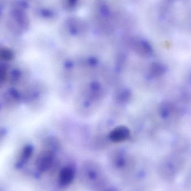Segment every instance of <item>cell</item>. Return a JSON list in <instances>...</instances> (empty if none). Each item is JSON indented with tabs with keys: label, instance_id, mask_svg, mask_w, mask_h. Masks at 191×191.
Listing matches in <instances>:
<instances>
[{
	"label": "cell",
	"instance_id": "2",
	"mask_svg": "<svg viewBox=\"0 0 191 191\" xmlns=\"http://www.w3.org/2000/svg\"><path fill=\"white\" fill-rule=\"evenodd\" d=\"M73 176V171L70 168L64 169L61 172L59 177L61 183H62L63 185H68L72 180Z\"/></svg>",
	"mask_w": 191,
	"mask_h": 191
},
{
	"label": "cell",
	"instance_id": "3",
	"mask_svg": "<svg viewBox=\"0 0 191 191\" xmlns=\"http://www.w3.org/2000/svg\"><path fill=\"white\" fill-rule=\"evenodd\" d=\"M131 93L126 90H122L117 95V100L120 102H127L130 99Z\"/></svg>",
	"mask_w": 191,
	"mask_h": 191
},
{
	"label": "cell",
	"instance_id": "1",
	"mask_svg": "<svg viewBox=\"0 0 191 191\" xmlns=\"http://www.w3.org/2000/svg\"><path fill=\"white\" fill-rule=\"evenodd\" d=\"M130 135L129 129L125 126H119L113 129L110 132L109 138L115 142H124L127 140Z\"/></svg>",
	"mask_w": 191,
	"mask_h": 191
},
{
	"label": "cell",
	"instance_id": "4",
	"mask_svg": "<svg viewBox=\"0 0 191 191\" xmlns=\"http://www.w3.org/2000/svg\"><path fill=\"white\" fill-rule=\"evenodd\" d=\"M76 1H77V0H69V2L71 5H73V4L74 5L76 2Z\"/></svg>",
	"mask_w": 191,
	"mask_h": 191
}]
</instances>
